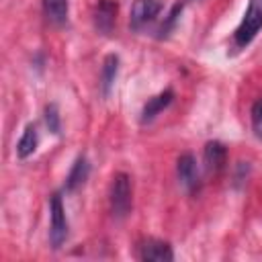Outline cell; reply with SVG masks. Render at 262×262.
Wrapping results in <instances>:
<instances>
[{
  "label": "cell",
  "instance_id": "6da1fadb",
  "mask_svg": "<svg viewBox=\"0 0 262 262\" xmlns=\"http://www.w3.org/2000/svg\"><path fill=\"white\" fill-rule=\"evenodd\" d=\"M108 201H111V211L117 219L127 217V213L131 211V178L125 172L115 174L111 182Z\"/></svg>",
  "mask_w": 262,
  "mask_h": 262
},
{
  "label": "cell",
  "instance_id": "7a4b0ae2",
  "mask_svg": "<svg viewBox=\"0 0 262 262\" xmlns=\"http://www.w3.org/2000/svg\"><path fill=\"white\" fill-rule=\"evenodd\" d=\"M260 29H262V0H250V4L246 8V14H244L239 27L233 33L235 45L237 47L248 45Z\"/></svg>",
  "mask_w": 262,
  "mask_h": 262
},
{
  "label": "cell",
  "instance_id": "3957f363",
  "mask_svg": "<svg viewBox=\"0 0 262 262\" xmlns=\"http://www.w3.org/2000/svg\"><path fill=\"white\" fill-rule=\"evenodd\" d=\"M49 215H51V225H49V242L57 250L68 237V219L63 211V203L59 194H53L49 201Z\"/></svg>",
  "mask_w": 262,
  "mask_h": 262
},
{
  "label": "cell",
  "instance_id": "277c9868",
  "mask_svg": "<svg viewBox=\"0 0 262 262\" xmlns=\"http://www.w3.org/2000/svg\"><path fill=\"white\" fill-rule=\"evenodd\" d=\"M162 10V2L160 0H135L131 6V16L129 23L133 29H141L147 23H151Z\"/></svg>",
  "mask_w": 262,
  "mask_h": 262
},
{
  "label": "cell",
  "instance_id": "5b68a950",
  "mask_svg": "<svg viewBox=\"0 0 262 262\" xmlns=\"http://www.w3.org/2000/svg\"><path fill=\"white\" fill-rule=\"evenodd\" d=\"M176 174H178V182L182 184L184 190L192 192L199 186V168H196V160L192 154H182L176 162Z\"/></svg>",
  "mask_w": 262,
  "mask_h": 262
},
{
  "label": "cell",
  "instance_id": "8992f818",
  "mask_svg": "<svg viewBox=\"0 0 262 262\" xmlns=\"http://www.w3.org/2000/svg\"><path fill=\"white\" fill-rule=\"evenodd\" d=\"M117 18V2L115 0H98L94 6V27L98 33L108 35L115 27Z\"/></svg>",
  "mask_w": 262,
  "mask_h": 262
},
{
  "label": "cell",
  "instance_id": "52a82bcc",
  "mask_svg": "<svg viewBox=\"0 0 262 262\" xmlns=\"http://www.w3.org/2000/svg\"><path fill=\"white\" fill-rule=\"evenodd\" d=\"M139 258L149 260V262H170V260H174V254H172V248L166 242L145 239L139 246Z\"/></svg>",
  "mask_w": 262,
  "mask_h": 262
},
{
  "label": "cell",
  "instance_id": "ba28073f",
  "mask_svg": "<svg viewBox=\"0 0 262 262\" xmlns=\"http://www.w3.org/2000/svg\"><path fill=\"white\" fill-rule=\"evenodd\" d=\"M203 162L209 172H219L227 164V149L221 141H209L203 149Z\"/></svg>",
  "mask_w": 262,
  "mask_h": 262
},
{
  "label": "cell",
  "instance_id": "9c48e42d",
  "mask_svg": "<svg viewBox=\"0 0 262 262\" xmlns=\"http://www.w3.org/2000/svg\"><path fill=\"white\" fill-rule=\"evenodd\" d=\"M172 98H174V92L168 88V90H164V92H160L158 96H154V98H149L147 102H145V106H143V111H141V123H149V121H154L170 102H172Z\"/></svg>",
  "mask_w": 262,
  "mask_h": 262
},
{
  "label": "cell",
  "instance_id": "30bf717a",
  "mask_svg": "<svg viewBox=\"0 0 262 262\" xmlns=\"http://www.w3.org/2000/svg\"><path fill=\"white\" fill-rule=\"evenodd\" d=\"M37 143H39V135H37V127L35 123H29L16 143V156L20 160H27L29 156H33V151L37 149Z\"/></svg>",
  "mask_w": 262,
  "mask_h": 262
},
{
  "label": "cell",
  "instance_id": "8fae6325",
  "mask_svg": "<svg viewBox=\"0 0 262 262\" xmlns=\"http://www.w3.org/2000/svg\"><path fill=\"white\" fill-rule=\"evenodd\" d=\"M88 174H90V164H88V160L84 156H80L74 162V166H72V170H70V174L66 178V190H76L78 186H82L86 182Z\"/></svg>",
  "mask_w": 262,
  "mask_h": 262
},
{
  "label": "cell",
  "instance_id": "7c38bea8",
  "mask_svg": "<svg viewBox=\"0 0 262 262\" xmlns=\"http://www.w3.org/2000/svg\"><path fill=\"white\" fill-rule=\"evenodd\" d=\"M117 72H119V57L111 53V55L104 57L102 72H100V88H102V94H104V96L111 94L113 84H115V80H117Z\"/></svg>",
  "mask_w": 262,
  "mask_h": 262
},
{
  "label": "cell",
  "instance_id": "4fadbf2b",
  "mask_svg": "<svg viewBox=\"0 0 262 262\" xmlns=\"http://www.w3.org/2000/svg\"><path fill=\"white\" fill-rule=\"evenodd\" d=\"M43 10H45V16L51 23L63 25L68 20L70 4H68V0H43Z\"/></svg>",
  "mask_w": 262,
  "mask_h": 262
},
{
  "label": "cell",
  "instance_id": "5bb4252c",
  "mask_svg": "<svg viewBox=\"0 0 262 262\" xmlns=\"http://www.w3.org/2000/svg\"><path fill=\"white\" fill-rule=\"evenodd\" d=\"M45 125H47V129L53 133V135H59L61 133V119H59V111H57V106L51 102V104H47L45 106Z\"/></svg>",
  "mask_w": 262,
  "mask_h": 262
},
{
  "label": "cell",
  "instance_id": "9a60e30c",
  "mask_svg": "<svg viewBox=\"0 0 262 262\" xmlns=\"http://www.w3.org/2000/svg\"><path fill=\"white\" fill-rule=\"evenodd\" d=\"M252 127H254V133L258 139H262V98H258L254 104H252Z\"/></svg>",
  "mask_w": 262,
  "mask_h": 262
},
{
  "label": "cell",
  "instance_id": "2e32d148",
  "mask_svg": "<svg viewBox=\"0 0 262 262\" xmlns=\"http://www.w3.org/2000/svg\"><path fill=\"white\" fill-rule=\"evenodd\" d=\"M182 12V4H176L174 8H172V12L168 14V20H166V25H162V29H160V35H166L168 31H170V27L176 23V18H178V14Z\"/></svg>",
  "mask_w": 262,
  "mask_h": 262
}]
</instances>
